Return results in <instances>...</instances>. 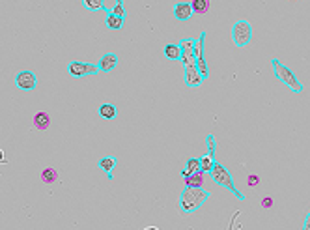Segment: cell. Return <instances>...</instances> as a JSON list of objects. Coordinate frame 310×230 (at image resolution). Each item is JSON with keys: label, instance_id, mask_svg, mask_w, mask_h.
<instances>
[{"label": "cell", "instance_id": "6da1fadb", "mask_svg": "<svg viewBox=\"0 0 310 230\" xmlns=\"http://www.w3.org/2000/svg\"><path fill=\"white\" fill-rule=\"evenodd\" d=\"M211 193L206 191L204 187H192V185H185V189L180 193V198H178V210H180L183 215H191L196 210L206 204Z\"/></svg>", "mask_w": 310, "mask_h": 230}, {"label": "cell", "instance_id": "7a4b0ae2", "mask_svg": "<svg viewBox=\"0 0 310 230\" xmlns=\"http://www.w3.org/2000/svg\"><path fill=\"white\" fill-rule=\"evenodd\" d=\"M209 176H211V180H213L217 185H220V187H224V189L230 191V193L236 196L237 200H241V202L247 200L245 193H241V191L237 189V185L234 184V178H232L230 170H228V168H226L220 161H215V165H213V168H211Z\"/></svg>", "mask_w": 310, "mask_h": 230}, {"label": "cell", "instance_id": "3957f363", "mask_svg": "<svg viewBox=\"0 0 310 230\" xmlns=\"http://www.w3.org/2000/svg\"><path fill=\"white\" fill-rule=\"evenodd\" d=\"M271 66H273V73H275V77L278 79V81H282V84H286L293 94H303V92H304L303 83L299 81L297 75H295L290 67L284 66L278 58H273V60H271Z\"/></svg>", "mask_w": 310, "mask_h": 230}, {"label": "cell", "instance_id": "277c9868", "mask_svg": "<svg viewBox=\"0 0 310 230\" xmlns=\"http://www.w3.org/2000/svg\"><path fill=\"white\" fill-rule=\"evenodd\" d=\"M232 41L236 47H247L252 41V24L245 19L232 24Z\"/></svg>", "mask_w": 310, "mask_h": 230}, {"label": "cell", "instance_id": "5b68a950", "mask_svg": "<svg viewBox=\"0 0 310 230\" xmlns=\"http://www.w3.org/2000/svg\"><path fill=\"white\" fill-rule=\"evenodd\" d=\"M68 73L71 77H88V75H97L101 73L97 64H90V62H79V60H71L68 64Z\"/></svg>", "mask_w": 310, "mask_h": 230}, {"label": "cell", "instance_id": "8992f818", "mask_svg": "<svg viewBox=\"0 0 310 230\" xmlns=\"http://www.w3.org/2000/svg\"><path fill=\"white\" fill-rule=\"evenodd\" d=\"M181 47V60L183 66H196V47H198V39L194 38H185L180 41Z\"/></svg>", "mask_w": 310, "mask_h": 230}, {"label": "cell", "instance_id": "52a82bcc", "mask_svg": "<svg viewBox=\"0 0 310 230\" xmlns=\"http://www.w3.org/2000/svg\"><path fill=\"white\" fill-rule=\"evenodd\" d=\"M206 36L208 34L200 32L198 36V47H196V67L198 71L202 73L204 79H209V67H208V62H206Z\"/></svg>", "mask_w": 310, "mask_h": 230}, {"label": "cell", "instance_id": "ba28073f", "mask_svg": "<svg viewBox=\"0 0 310 230\" xmlns=\"http://www.w3.org/2000/svg\"><path fill=\"white\" fill-rule=\"evenodd\" d=\"M15 86H17L19 90H23V92H32V90H36V86H38L36 73L29 71V69L19 71L17 75H15Z\"/></svg>", "mask_w": 310, "mask_h": 230}, {"label": "cell", "instance_id": "9c48e42d", "mask_svg": "<svg viewBox=\"0 0 310 230\" xmlns=\"http://www.w3.org/2000/svg\"><path fill=\"white\" fill-rule=\"evenodd\" d=\"M183 79H185V84L189 88H198L200 84L206 81L202 77V73L198 71L196 66H185V73H183Z\"/></svg>", "mask_w": 310, "mask_h": 230}, {"label": "cell", "instance_id": "30bf717a", "mask_svg": "<svg viewBox=\"0 0 310 230\" xmlns=\"http://www.w3.org/2000/svg\"><path fill=\"white\" fill-rule=\"evenodd\" d=\"M97 66H99V69H101L103 73L114 71L116 66H118V55H114V53H105V55L99 58Z\"/></svg>", "mask_w": 310, "mask_h": 230}, {"label": "cell", "instance_id": "8fae6325", "mask_svg": "<svg viewBox=\"0 0 310 230\" xmlns=\"http://www.w3.org/2000/svg\"><path fill=\"white\" fill-rule=\"evenodd\" d=\"M172 11H174V17L178 21H189L192 17V13H194L191 2H178V4H174Z\"/></svg>", "mask_w": 310, "mask_h": 230}, {"label": "cell", "instance_id": "7c38bea8", "mask_svg": "<svg viewBox=\"0 0 310 230\" xmlns=\"http://www.w3.org/2000/svg\"><path fill=\"white\" fill-rule=\"evenodd\" d=\"M97 167H99L103 172L107 174L108 180H112V170H114V167H116V157H114V156L101 157V159L97 161Z\"/></svg>", "mask_w": 310, "mask_h": 230}, {"label": "cell", "instance_id": "4fadbf2b", "mask_svg": "<svg viewBox=\"0 0 310 230\" xmlns=\"http://www.w3.org/2000/svg\"><path fill=\"white\" fill-rule=\"evenodd\" d=\"M32 122H34V127L40 129V131H45V129L51 127V116H49L45 111L36 112L34 120H32Z\"/></svg>", "mask_w": 310, "mask_h": 230}, {"label": "cell", "instance_id": "5bb4252c", "mask_svg": "<svg viewBox=\"0 0 310 230\" xmlns=\"http://www.w3.org/2000/svg\"><path fill=\"white\" fill-rule=\"evenodd\" d=\"M194 172H200V157H189L185 163V168L181 170V178H187Z\"/></svg>", "mask_w": 310, "mask_h": 230}, {"label": "cell", "instance_id": "9a60e30c", "mask_svg": "<svg viewBox=\"0 0 310 230\" xmlns=\"http://www.w3.org/2000/svg\"><path fill=\"white\" fill-rule=\"evenodd\" d=\"M97 114L101 118H105V120H114V118L118 116V109H116V105H112V103H103V105H99V109H97Z\"/></svg>", "mask_w": 310, "mask_h": 230}, {"label": "cell", "instance_id": "2e32d148", "mask_svg": "<svg viewBox=\"0 0 310 230\" xmlns=\"http://www.w3.org/2000/svg\"><path fill=\"white\" fill-rule=\"evenodd\" d=\"M124 22H125L124 17L114 15V13H110V11L107 13V19H105V24H107L110 30H122V28H124Z\"/></svg>", "mask_w": 310, "mask_h": 230}, {"label": "cell", "instance_id": "e0dca14e", "mask_svg": "<svg viewBox=\"0 0 310 230\" xmlns=\"http://www.w3.org/2000/svg\"><path fill=\"white\" fill-rule=\"evenodd\" d=\"M164 56H166L168 60H181L180 43H166L164 45Z\"/></svg>", "mask_w": 310, "mask_h": 230}, {"label": "cell", "instance_id": "ac0fdd59", "mask_svg": "<svg viewBox=\"0 0 310 230\" xmlns=\"http://www.w3.org/2000/svg\"><path fill=\"white\" fill-rule=\"evenodd\" d=\"M215 161H217V157H213L211 154H206V156L200 157V170L206 174L211 172V168H213Z\"/></svg>", "mask_w": 310, "mask_h": 230}, {"label": "cell", "instance_id": "d6986e66", "mask_svg": "<svg viewBox=\"0 0 310 230\" xmlns=\"http://www.w3.org/2000/svg\"><path fill=\"white\" fill-rule=\"evenodd\" d=\"M192 11L194 13H198V15H206L209 11V0H192Z\"/></svg>", "mask_w": 310, "mask_h": 230}, {"label": "cell", "instance_id": "ffe728a7", "mask_svg": "<svg viewBox=\"0 0 310 230\" xmlns=\"http://www.w3.org/2000/svg\"><path fill=\"white\" fill-rule=\"evenodd\" d=\"M204 174L206 172H194V174H191V176H187V178H183L185 180V185H192V187H202L204 185Z\"/></svg>", "mask_w": 310, "mask_h": 230}, {"label": "cell", "instance_id": "44dd1931", "mask_svg": "<svg viewBox=\"0 0 310 230\" xmlns=\"http://www.w3.org/2000/svg\"><path fill=\"white\" fill-rule=\"evenodd\" d=\"M105 11H110V13H114V15H118V17H124L127 15V10H125V6H124V0H114V6L108 10V8H105Z\"/></svg>", "mask_w": 310, "mask_h": 230}, {"label": "cell", "instance_id": "7402d4cb", "mask_svg": "<svg viewBox=\"0 0 310 230\" xmlns=\"http://www.w3.org/2000/svg\"><path fill=\"white\" fill-rule=\"evenodd\" d=\"M82 6H84L88 11H99L105 10V0H82Z\"/></svg>", "mask_w": 310, "mask_h": 230}, {"label": "cell", "instance_id": "603a6c76", "mask_svg": "<svg viewBox=\"0 0 310 230\" xmlns=\"http://www.w3.org/2000/svg\"><path fill=\"white\" fill-rule=\"evenodd\" d=\"M41 180H43L45 184H54V182L58 180V170L57 168H52V167L45 168V170L41 172Z\"/></svg>", "mask_w": 310, "mask_h": 230}, {"label": "cell", "instance_id": "cb8c5ba5", "mask_svg": "<svg viewBox=\"0 0 310 230\" xmlns=\"http://www.w3.org/2000/svg\"><path fill=\"white\" fill-rule=\"evenodd\" d=\"M206 144H208V154H211L213 157H217V139L213 133L206 135Z\"/></svg>", "mask_w": 310, "mask_h": 230}, {"label": "cell", "instance_id": "d4e9b609", "mask_svg": "<svg viewBox=\"0 0 310 230\" xmlns=\"http://www.w3.org/2000/svg\"><path fill=\"white\" fill-rule=\"evenodd\" d=\"M247 184L250 185V187H256V185L260 184V178L256 176V174H250V176L247 178Z\"/></svg>", "mask_w": 310, "mask_h": 230}, {"label": "cell", "instance_id": "484cf974", "mask_svg": "<svg viewBox=\"0 0 310 230\" xmlns=\"http://www.w3.org/2000/svg\"><path fill=\"white\" fill-rule=\"evenodd\" d=\"M262 208H273V198H271V196L262 198Z\"/></svg>", "mask_w": 310, "mask_h": 230}, {"label": "cell", "instance_id": "4316f807", "mask_svg": "<svg viewBox=\"0 0 310 230\" xmlns=\"http://www.w3.org/2000/svg\"><path fill=\"white\" fill-rule=\"evenodd\" d=\"M303 230H310V212L306 213V217H304V223H303Z\"/></svg>", "mask_w": 310, "mask_h": 230}]
</instances>
